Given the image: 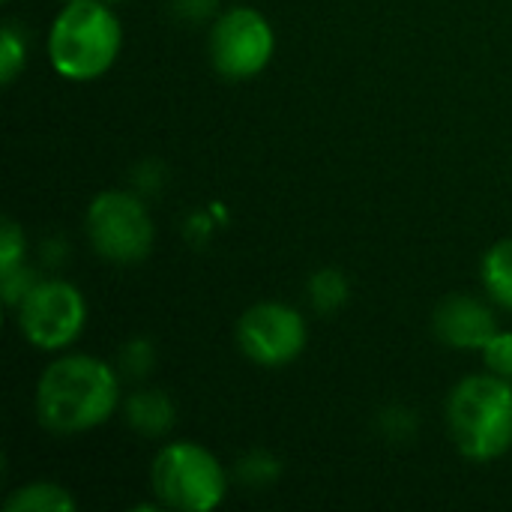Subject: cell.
<instances>
[{"label": "cell", "instance_id": "cell-18", "mask_svg": "<svg viewBox=\"0 0 512 512\" xmlns=\"http://www.w3.org/2000/svg\"><path fill=\"white\" fill-rule=\"evenodd\" d=\"M0 285H3V303L9 309H18L24 303V297L39 285V276L30 267L21 264V267H15V270H9V273L0 276Z\"/></svg>", "mask_w": 512, "mask_h": 512}, {"label": "cell", "instance_id": "cell-10", "mask_svg": "<svg viewBox=\"0 0 512 512\" xmlns=\"http://www.w3.org/2000/svg\"><path fill=\"white\" fill-rule=\"evenodd\" d=\"M126 423L144 438H162L174 426V402L162 390H138L123 405Z\"/></svg>", "mask_w": 512, "mask_h": 512}, {"label": "cell", "instance_id": "cell-9", "mask_svg": "<svg viewBox=\"0 0 512 512\" xmlns=\"http://www.w3.org/2000/svg\"><path fill=\"white\" fill-rule=\"evenodd\" d=\"M432 327L435 336L456 351H483L486 342L498 333L495 312L471 294L444 297L435 309Z\"/></svg>", "mask_w": 512, "mask_h": 512}, {"label": "cell", "instance_id": "cell-3", "mask_svg": "<svg viewBox=\"0 0 512 512\" xmlns=\"http://www.w3.org/2000/svg\"><path fill=\"white\" fill-rule=\"evenodd\" d=\"M447 426L471 462H495L512 447V381L483 372L459 381L447 399Z\"/></svg>", "mask_w": 512, "mask_h": 512}, {"label": "cell", "instance_id": "cell-17", "mask_svg": "<svg viewBox=\"0 0 512 512\" xmlns=\"http://www.w3.org/2000/svg\"><path fill=\"white\" fill-rule=\"evenodd\" d=\"M24 264V231L15 219H3L0 231V276Z\"/></svg>", "mask_w": 512, "mask_h": 512}, {"label": "cell", "instance_id": "cell-22", "mask_svg": "<svg viewBox=\"0 0 512 512\" xmlns=\"http://www.w3.org/2000/svg\"><path fill=\"white\" fill-rule=\"evenodd\" d=\"M105 3H117V0H105Z\"/></svg>", "mask_w": 512, "mask_h": 512}, {"label": "cell", "instance_id": "cell-13", "mask_svg": "<svg viewBox=\"0 0 512 512\" xmlns=\"http://www.w3.org/2000/svg\"><path fill=\"white\" fill-rule=\"evenodd\" d=\"M351 297V285H348V276L339 270V267H321L312 273L309 279V300L318 312L330 315V312H339Z\"/></svg>", "mask_w": 512, "mask_h": 512}, {"label": "cell", "instance_id": "cell-14", "mask_svg": "<svg viewBox=\"0 0 512 512\" xmlns=\"http://www.w3.org/2000/svg\"><path fill=\"white\" fill-rule=\"evenodd\" d=\"M282 477V462L270 450H249L237 459V480L249 489H267Z\"/></svg>", "mask_w": 512, "mask_h": 512}, {"label": "cell", "instance_id": "cell-21", "mask_svg": "<svg viewBox=\"0 0 512 512\" xmlns=\"http://www.w3.org/2000/svg\"><path fill=\"white\" fill-rule=\"evenodd\" d=\"M171 12L183 21H201L207 15H213V9L219 6V0H171Z\"/></svg>", "mask_w": 512, "mask_h": 512}, {"label": "cell", "instance_id": "cell-2", "mask_svg": "<svg viewBox=\"0 0 512 512\" xmlns=\"http://www.w3.org/2000/svg\"><path fill=\"white\" fill-rule=\"evenodd\" d=\"M123 45V24L105 0H69L48 30V57L66 81L102 78Z\"/></svg>", "mask_w": 512, "mask_h": 512}, {"label": "cell", "instance_id": "cell-4", "mask_svg": "<svg viewBox=\"0 0 512 512\" xmlns=\"http://www.w3.org/2000/svg\"><path fill=\"white\" fill-rule=\"evenodd\" d=\"M150 486L165 510H216L228 495L222 462L195 441L165 444L150 465Z\"/></svg>", "mask_w": 512, "mask_h": 512}, {"label": "cell", "instance_id": "cell-7", "mask_svg": "<svg viewBox=\"0 0 512 512\" xmlns=\"http://www.w3.org/2000/svg\"><path fill=\"white\" fill-rule=\"evenodd\" d=\"M15 312L21 336L39 351L69 348L87 324L84 294L66 279H39Z\"/></svg>", "mask_w": 512, "mask_h": 512}, {"label": "cell", "instance_id": "cell-6", "mask_svg": "<svg viewBox=\"0 0 512 512\" xmlns=\"http://www.w3.org/2000/svg\"><path fill=\"white\" fill-rule=\"evenodd\" d=\"M210 63L222 78L246 81L267 69L276 51L273 24L252 6L225 9L210 30L207 39Z\"/></svg>", "mask_w": 512, "mask_h": 512}, {"label": "cell", "instance_id": "cell-1", "mask_svg": "<svg viewBox=\"0 0 512 512\" xmlns=\"http://www.w3.org/2000/svg\"><path fill=\"white\" fill-rule=\"evenodd\" d=\"M117 369L90 354H63L36 381V420L54 435H81L114 417Z\"/></svg>", "mask_w": 512, "mask_h": 512}, {"label": "cell", "instance_id": "cell-16", "mask_svg": "<svg viewBox=\"0 0 512 512\" xmlns=\"http://www.w3.org/2000/svg\"><path fill=\"white\" fill-rule=\"evenodd\" d=\"M483 363L492 375H501L512 381V330H498L486 348H483Z\"/></svg>", "mask_w": 512, "mask_h": 512}, {"label": "cell", "instance_id": "cell-15", "mask_svg": "<svg viewBox=\"0 0 512 512\" xmlns=\"http://www.w3.org/2000/svg\"><path fill=\"white\" fill-rule=\"evenodd\" d=\"M24 60H27V45H24V36L15 24H3L0 30V84L9 87L18 72L24 69Z\"/></svg>", "mask_w": 512, "mask_h": 512}, {"label": "cell", "instance_id": "cell-11", "mask_svg": "<svg viewBox=\"0 0 512 512\" xmlns=\"http://www.w3.org/2000/svg\"><path fill=\"white\" fill-rule=\"evenodd\" d=\"M75 507V498L51 480H33L27 486H18L3 504L6 512H72Z\"/></svg>", "mask_w": 512, "mask_h": 512}, {"label": "cell", "instance_id": "cell-12", "mask_svg": "<svg viewBox=\"0 0 512 512\" xmlns=\"http://www.w3.org/2000/svg\"><path fill=\"white\" fill-rule=\"evenodd\" d=\"M483 285L498 306L512 312V237L498 240L483 255Z\"/></svg>", "mask_w": 512, "mask_h": 512}, {"label": "cell", "instance_id": "cell-8", "mask_svg": "<svg viewBox=\"0 0 512 512\" xmlns=\"http://www.w3.org/2000/svg\"><path fill=\"white\" fill-rule=\"evenodd\" d=\"M306 342H309L306 318L294 306L279 300L255 303L237 321L240 351L264 369H279L294 363L303 354Z\"/></svg>", "mask_w": 512, "mask_h": 512}, {"label": "cell", "instance_id": "cell-23", "mask_svg": "<svg viewBox=\"0 0 512 512\" xmlns=\"http://www.w3.org/2000/svg\"><path fill=\"white\" fill-rule=\"evenodd\" d=\"M63 3H69V0H63Z\"/></svg>", "mask_w": 512, "mask_h": 512}, {"label": "cell", "instance_id": "cell-5", "mask_svg": "<svg viewBox=\"0 0 512 512\" xmlns=\"http://www.w3.org/2000/svg\"><path fill=\"white\" fill-rule=\"evenodd\" d=\"M84 231L93 252L111 264H138L153 249V219L141 195L108 189L99 192L84 216Z\"/></svg>", "mask_w": 512, "mask_h": 512}, {"label": "cell", "instance_id": "cell-20", "mask_svg": "<svg viewBox=\"0 0 512 512\" xmlns=\"http://www.w3.org/2000/svg\"><path fill=\"white\" fill-rule=\"evenodd\" d=\"M381 423H384V432H387L390 438H396V441L414 435V414L405 411V408H390V411H384V420H381Z\"/></svg>", "mask_w": 512, "mask_h": 512}, {"label": "cell", "instance_id": "cell-19", "mask_svg": "<svg viewBox=\"0 0 512 512\" xmlns=\"http://www.w3.org/2000/svg\"><path fill=\"white\" fill-rule=\"evenodd\" d=\"M153 363H156V351H153V345H150L147 339H132V342H126V348H123V354H120V369H123L126 375L144 378V375H150Z\"/></svg>", "mask_w": 512, "mask_h": 512}]
</instances>
